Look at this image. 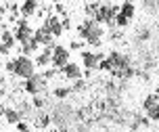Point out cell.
<instances>
[{
  "instance_id": "8fae6325",
  "label": "cell",
  "mask_w": 159,
  "mask_h": 132,
  "mask_svg": "<svg viewBox=\"0 0 159 132\" xmlns=\"http://www.w3.org/2000/svg\"><path fill=\"white\" fill-rule=\"evenodd\" d=\"M44 27H46V30L50 31L55 38H59V36L65 31V30H63V21H61L57 15H48L46 19H44Z\"/></svg>"
},
{
  "instance_id": "e575fe53",
  "label": "cell",
  "mask_w": 159,
  "mask_h": 132,
  "mask_svg": "<svg viewBox=\"0 0 159 132\" xmlns=\"http://www.w3.org/2000/svg\"><path fill=\"white\" fill-rule=\"evenodd\" d=\"M55 2H61V0H55Z\"/></svg>"
},
{
  "instance_id": "d590c367",
  "label": "cell",
  "mask_w": 159,
  "mask_h": 132,
  "mask_svg": "<svg viewBox=\"0 0 159 132\" xmlns=\"http://www.w3.org/2000/svg\"><path fill=\"white\" fill-rule=\"evenodd\" d=\"M157 92H159V86H157Z\"/></svg>"
},
{
  "instance_id": "6da1fadb",
  "label": "cell",
  "mask_w": 159,
  "mask_h": 132,
  "mask_svg": "<svg viewBox=\"0 0 159 132\" xmlns=\"http://www.w3.org/2000/svg\"><path fill=\"white\" fill-rule=\"evenodd\" d=\"M98 69L109 71V73H113L119 80H128V78H132V76H136V69L130 63V57L119 53V50H111L109 57H105L103 61L98 63Z\"/></svg>"
},
{
  "instance_id": "d4e9b609",
  "label": "cell",
  "mask_w": 159,
  "mask_h": 132,
  "mask_svg": "<svg viewBox=\"0 0 159 132\" xmlns=\"http://www.w3.org/2000/svg\"><path fill=\"white\" fill-rule=\"evenodd\" d=\"M71 88L75 90V92H82V90H86V82H84L82 78H80V80H75V84H73Z\"/></svg>"
},
{
  "instance_id": "44dd1931",
  "label": "cell",
  "mask_w": 159,
  "mask_h": 132,
  "mask_svg": "<svg viewBox=\"0 0 159 132\" xmlns=\"http://www.w3.org/2000/svg\"><path fill=\"white\" fill-rule=\"evenodd\" d=\"M157 103H159V94H147L144 101H143V109H144V111H149V109L155 107Z\"/></svg>"
},
{
  "instance_id": "ac0fdd59",
  "label": "cell",
  "mask_w": 159,
  "mask_h": 132,
  "mask_svg": "<svg viewBox=\"0 0 159 132\" xmlns=\"http://www.w3.org/2000/svg\"><path fill=\"white\" fill-rule=\"evenodd\" d=\"M15 42H17V40H15V34H13V31L4 30L2 34H0V44H4V46H7L8 50L15 46Z\"/></svg>"
},
{
  "instance_id": "9a60e30c",
  "label": "cell",
  "mask_w": 159,
  "mask_h": 132,
  "mask_svg": "<svg viewBox=\"0 0 159 132\" xmlns=\"http://www.w3.org/2000/svg\"><path fill=\"white\" fill-rule=\"evenodd\" d=\"M34 124H36V128H40V130H44V128H48V126L52 124V117H50V113L38 111V113L34 116Z\"/></svg>"
},
{
  "instance_id": "52a82bcc",
  "label": "cell",
  "mask_w": 159,
  "mask_h": 132,
  "mask_svg": "<svg viewBox=\"0 0 159 132\" xmlns=\"http://www.w3.org/2000/svg\"><path fill=\"white\" fill-rule=\"evenodd\" d=\"M134 13H136V7L132 0H126V2H121V7H119V13L115 17V25L117 27H126L132 19H134Z\"/></svg>"
},
{
  "instance_id": "9c48e42d",
  "label": "cell",
  "mask_w": 159,
  "mask_h": 132,
  "mask_svg": "<svg viewBox=\"0 0 159 132\" xmlns=\"http://www.w3.org/2000/svg\"><path fill=\"white\" fill-rule=\"evenodd\" d=\"M15 40L17 42H21V44H25V42H30V40L34 38V30L30 27V23L25 21V19H21V21H17V27H15Z\"/></svg>"
},
{
  "instance_id": "277c9868",
  "label": "cell",
  "mask_w": 159,
  "mask_h": 132,
  "mask_svg": "<svg viewBox=\"0 0 159 132\" xmlns=\"http://www.w3.org/2000/svg\"><path fill=\"white\" fill-rule=\"evenodd\" d=\"M119 13V7L115 4H101V8L96 11L94 15V21H98L101 25H115V17Z\"/></svg>"
},
{
  "instance_id": "836d02e7",
  "label": "cell",
  "mask_w": 159,
  "mask_h": 132,
  "mask_svg": "<svg viewBox=\"0 0 159 132\" xmlns=\"http://www.w3.org/2000/svg\"><path fill=\"white\" fill-rule=\"evenodd\" d=\"M86 2H96V0H86Z\"/></svg>"
},
{
  "instance_id": "83f0119b",
  "label": "cell",
  "mask_w": 159,
  "mask_h": 132,
  "mask_svg": "<svg viewBox=\"0 0 159 132\" xmlns=\"http://www.w3.org/2000/svg\"><path fill=\"white\" fill-rule=\"evenodd\" d=\"M42 76H44L46 80H50V78H55V76H57V69H55V67H52V69H46Z\"/></svg>"
},
{
  "instance_id": "8d00e7d4",
  "label": "cell",
  "mask_w": 159,
  "mask_h": 132,
  "mask_svg": "<svg viewBox=\"0 0 159 132\" xmlns=\"http://www.w3.org/2000/svg\"><path fill=\"white\" fill-rule=\"evenodd\" d=\"M105 132H109V130H105Z\"/></svg>"
},
{
  "instance_id": "e0dca14e",
  "label": "cell",
  "mask_w": 159,
  "mask_h": 132,
  "mask_svg": "<svg viewBox=\"0 0 159 132\" xmlns=\"http://www.w3.org/2000/svg\"><path fill=\"white\" fill-rule=\"evenodd\" d=\"M38 11V0H23L21 2V15L23 17H32Z\"/></svg>"
},
{
  "instance_id": "f1b7e54d",
  "label": "cell",
  "mask_w": 159,
  "mask_h": 132,
  "mask_svg": "<svg viewBox=\"0 0 159 132\" xmlns=\"http://www.w3.org/2000/svg\"><path fill=\"white\" fill-rule=\"evenodd\" d=\"M17 132H30V126L25 124V122H19L17 124Z\"/></svg>"
},
{
  "instance_id": "7402d4cb",
  "label": "cell",
  "mask_w": 159,
  "mask_h": 132,
  "mask_svg": "<svg viewBox=\"0 0 159 132\" xmlns=\"http://www.w3.org/2000/svg\"><path fill=\"white\" fill-rule=\"evenodd\" d=\"M98 8H101V2H88L86 8H84V13L94 19V15H96V11H98Z\"/></svg>"
},
{
  "instance_id": "8992f818",
  "label": "cell",
  "mask_w": 159,
  "mask_h": 132,
  "mask_svg": "<svg viewBox=\"0 0 159 132\" xmlns=\"http://www.w3.org/2000/svg\"><path fill=\"white\" fill-rule=\"evenodd\" d=\"M46 82L48 80L42 76V73H34L30 80H25L23 84V90L27 94H32V97H36V94H42L44 90H46Z\"/></svg>"
},
{
  "instance_id": "ba28073f",
  "label": "cell",
  "mask_w": 159,
  "mask_h": 132,
  "mask_svg": "<svg viewBox=\"0 0 159 132\" xmlns=\"http://www.w3.org/2000/svg\"><path fill=\"white\" fill-rule=\"evenodd\" d=\"M67 63H69V48L57 44V46L52 48V67H55V69H63Z\"/></svg>"
},
{
  "instance_id": "5bb4252c",
  "label": "cell",
  "mask_w": 159,
  "mask_h": 132,
  "mask_svg": "<svg viewBox=\"0 0 159 132\" xmlns=\"http://www.w3.org/2000/svg\"><path fill=\"white\" fill-rule=\"evenodd\" d=\"M61 71H63V76L67 80H80V78H82V69H80L78 63H67Z\"/></svg>"
},
{
  "instance_id": "4fadbf2b",
  "label": "cell",
  "mask_w": 159,
  "mask_h": 132,
  "mask_svg": "<svg viewBox=\"0 0 159 132\" xmlns=\"http://www.w3.org/2000/svg\"><path fill=\"white\" fill-rule=\"evenodd\" d=\"M57 44H52V46H44V50L42 53L36 54V65L38 67H46V65H52V48H55Z\"/></svg>"
},
{
  "instance_id": "d6986e66",
  "label": "cell",
  "mask_w": 159,
  "mask_h": 132,
  "mask_svg": "<svg viewBox=\"0 0 159 132\" xmlns=\"http://www.w3.org/2000/svg\"><path fill=\"white\" fill-rule=\"evenodd\" d=\"M71 92H73V88H71V86H57L55 90H52V97H55V99H61V101H63V99H67V97H69Z\"/></svg>"
},
{
  "instance_id": "2e32d148",
  "label": "cell",
  "mask_w": 159,
  "mask_h": 132,
  "mask_svg": "<svg viewBox=\"0 0 159 132\" xmlns=\"http://www.w3.org/2000/svg\"><path fill=\"white\" fill-rule=\"evenodd\" d=\"M2 116H4V120H7L8 124H13V126H17L19 122H23V116L19 113V109H13V107H7Z\"/></svg>"
},
{
  "instance_id": "cb8c5ba5",
  "label": "cell",
  "mask_w": 159,
  "mask_h": 132,
  "mask_svg": "<svg viewBox=\"0 0 159 132\" xmlns=\"http://www.w3.org/2000/svg\"><path fill=\"white\" fill-rule=\"evenodd\" d=\"M32 105H34V109H38V111H42V107L46 105V101H44V99H42L40 94H36V97L32 99Z\"/></svg>"
},
{
  "instance_id": "3957f363",
  "label": "cell",
  "mask_w": 159,
  "mask_h": 132,
  "mask_svg": "<svg viewBox=\"0 0 159 132\" xmlns=\"http://www.w3.org/2000/svg\"><path fill=\"white\" fill-rule=\"evenodd\" d=\"M34 73H36V61H32L25 54H19L15 59V76L21 80H30Z\"/></svg>"
},
{
  "instance_id": "1f68e13d",
  "label": "cell",
  "mask_w": 159,
  "mask_h": 132,
  "mask_svg": "<svg viewBox=\"0 0 159 132\" xmlns=\"http://www.w3.org/2000/svg\"><path fill=\"white\" fill-rule=\"evenodd\" d=\"M71 27V21L69 19H63V30H69Z\"/></svg>"
},
{
  "instance_id": "484cf974",
  "label": "cell",
  "mask_w": 159,
  "mask_h": 132,
  "mask_svg": "<svg viewBox=\"0 0 159 132\" xmlns=\"http://www.w3.org/2000/svg\"><path fill=\"white\" fill-rule=\"evenodd\" d=\"M4 69H7L8 73H15V59H11V61H7V65H4Z\"/></svg>"
},
{
  "instance_id": "603a6c76",
  "label": "cell",
  "mask_w": 159,
  "mask_h": 132,
  "mask_svg": "<svg viewBox=\"0 0 159 132\" xmlns=\"http://www.w3.org/2000/svg\"><path fill=\"white\" fill-rule=\"evenodd\" d=\"M147 117H149L151 122H159V103L155 105V107H151L149 111H147Z\"/></svg>"
},
{
  "instance_id": "ffe728a7",
  "label": "cell",
  "mask_w": 159,
  "mask_h": 132,
  "mask_svg": "<svg viewBox=\"0 0 159 132\" xmlns=\"http://www.w3.org/2000/svg\"><path fill=\"white\" fill-rule=\"evenodd\" d=\"M38 42H36V40H30V42H25V44H21V54H25V57H30V54L32 53H38Z\"/></svg>"
},
{
  "instance_id": "5b68a950",
  "label": "cell",
  "mask_w": 159,
  "mask_h": 132,
  "mask_svg": "<svg viewBox=\"0 0 159 132\" xmlns=\"http://www.w3.org/2000/svg\"><path fill=\"white\" fill-rule=\"evenodd\" d=\"M50 117H52V122H55L61 130H65V128L69 126V122H71L73 111H71V107H67V105H57V107L52 109Z\"/></svg>"
},
{
  "instance_id": "7c38bea8",
  "label": "cell",
  "mask_w": 159,
  "mask_h": 132,
  "mask_svg": "<svg viewBox=\"0 0 159 132\" xmlns=\"http://www.w3.org/2000/svg\"><path fill=\"white\" fill-rule=\"evenodd\" d=\"M34 40L38 42L40 46H52V44H55V36H52V34H50L44 25H42L40 30L34 31Z\"/></svg>"
},
{
  "instance_id": "4dcf8cb0",
  "label": "cell",
  "mask_w": 159,
  "mask_h": 132,
  "mask_svg": "<svg viewBox=\"0 0 159 132\" xmlns=\"http://www.w3.org/2000/svg\"><path fill=\"white\" fill-rule=\"evenodd\" d=\"M2 99H4V88H0V116H2V113H4V105H2Z\"/></svg>"
},
{
  "instance_id": "f546056e",
  "label": "cell",
  "mask_w": 159,
  "mask_h": 132,
  "mask_svg": "<svg viewBox=\"0 0 159 132\" xmlns=\"http://www.w3.org/2000/svg\"><path fill=\"white\" fill-rule=\"evenodd\" d=\"M149 38H151V31L149 30H143L140 34H138V40H149Z\"/></svg>"
},
{
  "instance_id": "d6a6232c",
  "label": "cell",
  "mask_w": 159,
  "mask_h": 132,
  "mask_svg": "<svg viewBox=\"0 0 159 132\" xmlns=\"http://www.w3.org/2000/svg\"><path fill=\"white\" fill-rule=\"evenodd\" d=\"M2 13H4V8H0V27H2Z\"/></svg>"
},
{
  "instance_id": "4316f807",
  "label": "cell",
  "mask_w": 159,
  "mask_h": 132,
  "mask_svg": "<svg viewBox=\"0 0 159 132\" xmlns=\"http://www.w3.org/2000/svg\"><path fill=\"white\" fill-rule=\"evenodd\" d=\"M69 46H71V50H80V48L84 46V42H82V40H73Z\"/></svg>"
},
{
  "instance_id": "30bf717a",
  "label": "cell",
  "mask_w": 159,
  "mask_h": 132,
  "mask_svg": "<svg viewBox=\"0 0 159 132\" xmlns=\"http://www.w3.org/2000/svg\"><path fill=\"white\" fill-rule=\"evenodd\" d=\"M105 59L103 53H90V50H82V63L86 69H98V63Z\"/></svg>"
},
{
  "instance_id": "7a4b0ae2",
  "label": "cell",
  "mask_w": 159,
  "mask_h": 132,
  "mask_svg": "<svg viewBox=\"0 0 159 132\" xmlns=\"http://www.w3.org/2000/svg\"><path fill=\"white\" fill-rule=\"evenodd\" d=\"M78 34L86 44H90V46H101V40H103L105 30H103V25L98 23V21L86 19V21L78 27Z\"/></svg>"
}]
</instances>
